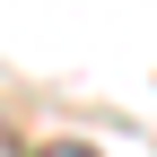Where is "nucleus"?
<instances>
[{"label": "nucleus", "instance_id": "nucleus-1", "mask_svg": "<svg viewBox=\"0 0 157 157\" xmlns=\"http://www.w3.org/2000/svg\"><path fill=\"white\" fill-rule=\"evenodd\" d=\"M35 157H96L87 140H52V148H35Z\"/></svg>", "mask_w": 157, "mask_h": 157}]
</instances>
